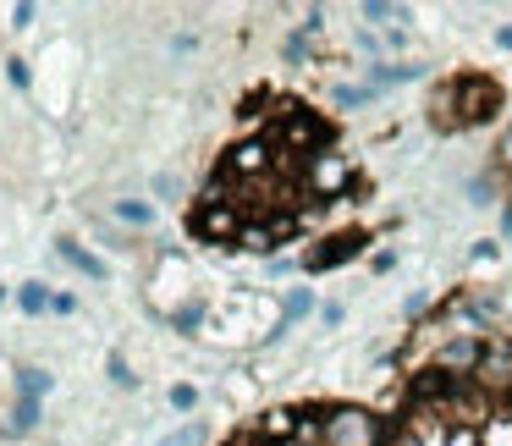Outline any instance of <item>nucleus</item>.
I'll return each instance as SVG.
<instances>
[{
	"label": "nucleus",
	"mask_w": 512,
	"mask_h": 446,
	"mask_svg": "<svg viewBox=\"0 0 512 446\" xmlns=\"http://www.w3.org/2000/svg\"><path fill=\"white\" fill-rule=\"evenodd\" d=\"M320 441L325 446H380L386 441V424L369 408H331L320 419Z\"/></svg>",
	"instance_id": "nucleus-1"
},
{
	"label": "nucleus",
	"mask_w": 512,
	"mask_h": 446,
	"mask_svg": "<svg viewBox=\"0 0 512 446\" xmlns=\"http://www.w3.org/2000/svg\"><path fill=\"white\" fill-rule=\"evenodd\" d=\"M193 232H199L204 243H237V237H243V221H237V210H232V204L204 199L199 210H193Z\"/></svg>",
	"instance_id": "nucleus-2"
},
{
	"label": "nucleus",
	"mask_w": 512,
	"mask_h": 446,
	"mask_svg": "<svg viewBox=\"0 0 512 446\" xmlns=\"http://www.w3.org/2000/svg\"><path fill=\"white\" fill-rule=\"evenodd\" d=\"M347 182H353V166H347L342 155H331V149H314L309 155V188L320 193V199H336Z\"/></svg>",
	"instance_id": "nucleus-3"
},
{
	"label": "nucleus",
	"mask_w": 512,
	"mask_h": 446,
	"mask_svg": "<svg viewBox=\"0 0 512 446\" xmlns=\"http://www.w3.org/2000/svg\"><path fill=\"white\" fill-rule=\"evenodd\" d=\"M490 342V336H485ZM485 342H479V336H452V342L441 347V353H435V369H441V375H479V358H485Z\"/></svg>",
	"instance_id": "nucleus-4"
},
{
	"label": "nucleus",
	"mask_w": 512,
	"mask_h": 446,
	"mask_svg": "<svg viewBox=\"0 0 512 446\" xmlns=\"http://www.w3.org/2000/svg\"><path fill=\"white\" fill-rule=\"evenodd\" d=\"M479 386H490V391H507L512 386V342L507 336H490L485 342V358H479Z\"/></svg>",
	"instance_id": "nucleus-5"
},
{
	"label": "nucleus",
	"mask_w": 512,
	"mask_h": 446,
	"mask_svg": "<svg viewBox=\"0 0 512 446\" xmlns=\"http://www.w3.org/2000/svg\"><path fill=\"white\" fill-rule=\"evenodd\" d=\"M364 243H369L364 232H342V237H331L325 248H314V254H303V270H336V265H347L353 254H364Z\"/></svg>",
	"instance_id": "nucleus-6"
},
{
	"label": "nucleus",
	"mask_w": 512,
	"mask_h": 446,
	"mask_svg": "<svg viewBox=\"0 0 512 446\" xmlns=\"http://www.w3.org/2000/svg\"><path fill=\"white\" fill-rule=\"evenodd\" d=\"M287 232H292V221H276V226H243V237H237V243H243L248 254H270V248H276Z\"/></svg>",
	"instance_id": "nucleus-7"
},
{
	"label": "nucleus",
	"mask_w": 512,
	"mask_h": 446,
	"mask_svg": "<svg viewBox=\"0 0 512 446\" xmlns=\"http://www.w3.org/2000/svg\"><path fill=\"white\" fill-rule=\"evenodd\" d=\"M265 160H270L265 144H237L232 160H226V171H237V177H254V171H265Z\"/></svg>",
	"instance_id": "nucleus-8"
},
{
	"label": "nucleus",
	"mask_w": 512,
	"mask_h": 446,
	"mask_svg": "<svg viewBox=\"0 0 512 446\" xmlns=\"http://www.w3.org/2000/svg\"><path fill=\"white\" fill-rule=\"evenodd\" d=\"M34 424H39V402L17 397V408L6 413V435H12V441H23V435H34Z\"/></svg>",
	"instance_id": "nucleus-9"
},
{
	"label": "nucleus",
	"mask_w": 512,
	"mask_h": 446,
	"mask_svg": "<svg viewBox=\"0 0 512 446\" xmlns=\"http://www.w3.org/2000/svg\"><path fill=\"white\" fill-rule=\"evenodd\" d=\"M424 67L419 61H386V67H375V89H391V83H419Z\"/></svg>",
	"instance_id": "nucleus-10"
},
{
	"label": "nucleus",
	"mask_w": 512,
	"mask_h": 446,
	"mask_svg": "<svg viewBox=\"0 0 512 446\" xmlns=\"http://www.w3.org/2000/svg\"><path fill=\"white\" fill-rule=\"evenodd\" d=\"M61 259H67V265H72V270H83V276H89V281H105V276H111V270H105V259H94V254H83V248H78V243H61Z\"/></svg>",
	"instance_id": "nucleus-11"
},
{
	"label": "nucleus",
	"mask_w": 512,
	"mask_h": 446,
	"mask_svg": "<svg viewBox=\"0 0 512 446\" xmlns=\"http://www.w3.org/2000/svg\"><path fill=\"white\" fill-rule=\"evenodd\" d=\"M287 144H325V122H314V116H287Z\"/></svg>",
	"instance_id": "nucleus-12"
},
{
	"label": "nucleus",
	"mask_w": 512,
	"mask_h": 446,
	"mask_svg": "<svg viewBox=\"0 0 512 446\" xmlns=\"http://www.w3.org/2000/svg\"><path fill=\"white\" fill-rule=\"evenodd\" d=\"M50 391V375L39 364H28V369H17V397H28V402H39Z\"/></svg>",
	"instance_id": "nucleus-13"
},
{
	"label": "nucleus",
	"mask_w": 512,
	"mask_h": 446,
	"mask_svg": "<svg viewBox=\"0 0 512 446\" xmlns=\"http://www.w3.org/2000/svg\"><path fill=\"white\" fill-rule=\"evenodd\" d=\"M331 100H336V111H358V105L375 100V83H342V89H336Z\"/></svg>",
	"instance_id": "nucleus-14"
},
{
	"label": "nucleus",
	"mask_w": 512,
	"mask_h": 446,
	"mask_svg": "<svg viewBox=\"0 0 512 446\" xmlns=\"http://www.w3.org/2000/svg\"><path fill=\"white\" fill-rule=\"evenodd\" d=\"M358 12L369 17V23H386V28H397V23H408V6H386V0H364Z\"/></svg>",
	"instance_id": "nucleus-15"
},
{
	"label": "nucleus",
	"mask_w": 512,
	"mask_h": 446,
	"mask_svg": "<svg viewBox=\"0 0 512 446\" xmlns=\"http://www.w3.org/2000/svg\"><path fill=\"white\" fill-rule=\"evenodd\" d=\"M17 303H23L28 314H45V309H56V298H50V287H39V281H28V287L17 292Z\"/></svg>",
	"instance_id": "nucleus-16"
},
{
	"label": "nucleus",
	"mask_w": 512,
	"mask_h": 446,
	"mask_svg": "<svg viewBox=\"0 0 512 446\" xmlns=\"http://www.w3.org/2000/svg\"><path fill=\"white\" fill-rule=\"evenodd\" d=\"M116 215H122L127 226H149V221H155V210H149V204H138V199H122V204H116Z\"/></svg>",
	"instance_id": "nucleus-17"
},
{
	"label": "nucleus",
	"mask_w": 512,
	"mask_h": 446,
	"mask_svg": "<svg viewBox=\"0 0 512 446\" xmlns=\"http://www.w3.org/2000/svg\"><path fill=\"white\" fill-rule=\"evenodd\" d=\"M199 320H204V303H182V309L171 314V325H177V331H193Z\"/></svg>",
	"instance_id": "nucleus-18"
},
{
	"label": "nucleus",
	"mask_w": 512,
	"mask_h": 446,
	"mask_svg": "<svg viewBox=\"0 0 512 446\" xmlns=\"http://www.w3.org/2000/svg\"><path fill=\"white\" fill-rule=\"evenodd\" d=\"M105 369H111V380H116V386H133V380H138L133 369H127V358H122V353H111V364H105Z\"/></svg>",
	"instance_id": "nucleus-19"
},
{
	"label": "nucleus",
	"mask_w": 512,
	"mask_h": 446,
	"mask_svg": "<svg viewBox=\"0 0 512 446\" xmlns=\"http://www.w3.org/2000/svg\"><path fill=\"white\" fill-rule=\"evenodd\" d=\"M193 402H199V391H193V386H171V408H177V413H193Z\"/></svg>",
	"instance_id": "nucleus-20"
},
{
	"label": "nucleus",
	"mask_w": 512,
	"mask_h": 446,
	"mask_svg": "<svg viewBox=\"0 0 512 446\" xmlns=\"http://www.w3.org/2000/svg\"><path fill=\"white\" fill-rule=\"evenodd\" d=\"M309 309H314V298H309V292H292V298H287V320H303Z\"/></svg>",
	"instance_id": "nucleus-21"
},
{
	"label": "nucleus",
	"mask_w": 512,
	"mask_h": 446,
	"mask_svg": "<svg viewBox=\"0 0 512 446\" xmlns=\"http://www.w3.org/2000/svg\"><path fill=\"white\" fill-rule=\"evenodd\" d=\"M496 166H501V171H512V127L496 138Z\"/></svg>",
	"instance_id": "nucleus-22"
},
{
	"label": "nucleus",
	"mask_w": 512,
	"mask_h": 446,
	"mask_svg": "<svg viewBox=\"0 0 512 446\" xmlns=\"http://www.w3.org/2000/svg\"><path fill=\"white\" fill-rule=\"evenodd\" d=\"M199 441H204V430H199V424H188V430H182V435H171L166 446H199Z\"/></svg>",
	"instance_id": "nucleus-23"
},
{
	"label": "nucleus",
	"mask_w": 512,
	"mask_h": 446,
	"mask_svg": "<svg viewBox=\"0 0 512 446\" xmlns=\"http://www.w3.org/2000/svg\"><path fill=\"white\" fill-rule=\"evenodd\" d=\"M496 45H501V50H512V28H501V34H496Z\"/></svg>",
	"instance_id": "nucleus-24"
},
{
	"label": "nucleus",
	"mask_w": 512,
	"mask_h": 446,
	"mask_svg": "<svg viewBox=\"0 0 512 446\" xmlns=\"http://www.w3.org/2000/svg\"><path fill=\"white\" fill-rule=\"evenodd\" d=\"M281 446H303V441H281Z\"/></svg>",
	"instance_id": "nucleus-25"
}]
</instances>
